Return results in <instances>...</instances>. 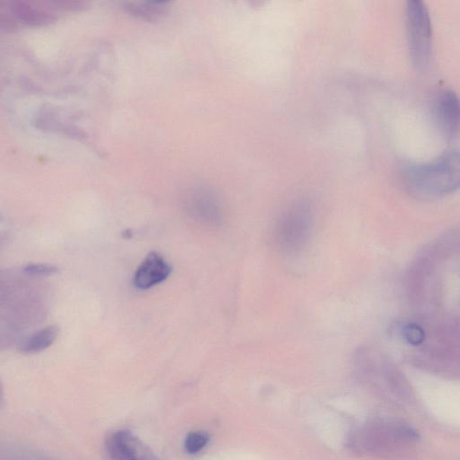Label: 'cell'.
Wrapping results in <instances>:
<instances>
[{
  "mask_svg": "<svg viewBox=\"0 0 460 460\" xmlns=\"http://www.w3.org/2000/svg\"><path fill=\"white\" fill-rule=\"evenodd\" d=\"M410 192L431 198L447 195L460 187V151L444 153L433 161L410 165L403 172Z\"/></svg>",
  "mask_w": 460,
  "mask_h": 460,
  "instance_id": "6da1fadb",
  "label": "cell"
},
{
  "mask_svg": "<svg viewBox=\"0 0 460 460\" xmlns=\"http://www.w3.org/2000/svg\"><path fill=\"white\" fill-rule=\"evenodd\" d=\"M314 221L315 211L311 201L300 199L292 202L272 225V246L283 255H297L311 240Z\"/></svg>",
  "mask_w": 460,
  "mask_h": 460,
  "instance_id": "7a4b0ae2",
  "label": "cell"
},
{
  "mask_svg": "<svg viewBox=\"0 0 460 460\" xmlns=\"http://www.w3.org/2000/svg\"><path fill=\"white\" fill-rule=\"evenodd\" d=\"M406 32L410 56L418 68L426 67L433 52V24L427 6L421 0L406 3Z\"/></svg>",
  "mask_w": 460,
  "mask_h": 460,
  "instance_id": "3957f363",
  "label": "cell"
},
{
  "mask_svg": "<svg viewBox=\"0 0 460 460\" xmlns=\"http://www.w3.org/2000/svg\"><path fill=\"white\" fill-rule=\"evenodd\" d=\"M187 208L192 217L206 227L218 228L224 224V206L211 189L202 187L192 191L187 197Z\"/></svg>",
  "mask_w": 460,
  "mask_h": 460,
  "instance_id": "277c9868",
  "label": "cell"
},
{
  "mask_svg": "<svg viewBox=\"0 0 460 460\" xmlns=\"http://www.w3.org/2000/svg\"><path fill=\"white\" fill-rule=\"evenodd\" d=\"M110 460H159L156 454L130 431H114L105 440Z\"/></svg>",
  "mask_w": 460,
  "mask_h": 460,
  "instance_id": "5b68a950",
  "label": "cell"
},
{
  "mask_svg": "<svg viewBox=\"0 0 460 460\" xmlns=\"http://www.w3.org/2000/svg\"><path fill=\"white\" fill-rule=\"evenodd\" d=\"M433 114L444 135L449 139L460 135V98L454 91L447 89L437 94Z\"/></svg>",
  "mask_w": 460,
  "mask_h": 460,
  "instance_id": "8992f818",
  "label": "cell"
},
{
  "mask_svg": "<svg viewBox=\"0 0 460 460\" xmlns=\"http://www.w3.org/2000/svg\"><path fill=\"white\" fill-rule=\"evenodd\" d=\"M173 268L158 253H149L137 268L133 284L137 289L146 290L164 283L170 276Z\"/></svg>",
  "mask_w": 460,
  "mask_h": 460,
  "instance_id": "52a82bcc",
  "label": "cell"
},
{
  "mask_svg": "<svg viewBox=\"0 0 460 460\" xmlns=\"http://www.w3.org/2000/svg\"><path fill=\"white\" fill-rule=\"evenodd\" d=\"M64 2L36 3L27 1L12 2L9 12L20 23L30 26H42L56 20L54 9H65Z\"/></svg>",
  "mask_w": 460,
  "mask_h": 460,
  "instance_id": "ba28073f",
  "label": "cell"
},
{
  "mask_svg": "<svg viewBox=\"0 0 460 460\" xmlns=\"http://www.w3.org/2000/svg\"><path fill=\"white\" fill-rule=\"evenodd\" d=\"M121 8L133 17L145 21H156L168 11V3L123 2Z\"/></svg>",
  "mask_w": 460,
  "mask_h": 460,
  "instance_id": "9c48e42d",
  "label": "cell"
},
{
  "mask_svg": "<svg viewBox=\"0 0 460 460\" xmlns=\"http://www.w3.org/2000/svg\"><path fill=\"white\" fill-rule=\"evenodd\" d=\"M59 332L58 327L50 325L28 337L20 344L18 350L27 355L43 352L54 343L58 338Z\"/></svg>",
  "mask_w": 460,
  "mask_h": 460,
  "instance_id": "30bf717a",
  "label": "cell"
},
{
  "mask_svg": "<svg viewBox=\"0 0 460 460\" xmlns=\"http://www.w3.org/2000/svg\"><path fill=\"white\" fill-rule=\"evenodd\" d=\"M211 437L205 431H192L184 440V450L189 455H196L207 447Z\"/></svg>",
  "mask_w": 460,
  "mask_h": 460,
  "instance_id": "8fae6325",
  "label": "cell"
},
{
  "mask_svg": "<svg viewBox=\"0 0 460 460\" xmlns=\"http://www.w3.org/2000/svg\"><path fill=\"white\" fill-rule=\"evenodd\" d=\"M24 272L31 276L46 277L52 276L58 272L55 266L43 264L28 265L24 267Z\"/></svg>",
  "mask_w": 460,
  "mask_h": 460,
  "instance_id": "7c38bea8",
  "label": "cell"
},
{
  "mask_svg": "<svg viewBox=\"0 0 460 460\" xmlns=\"http://www.w3.org/2000/svg\"><path fill=\"white\" fill-rule=\"evenodd\" d=\"M406 334V336H408V340L411 343H420L421 341L422 340V331L416 327H408Z\"/></svg>",
  "mask_w": 460,
  "mask_h": 460,
  "instance_id": "4fadbf2b",
  "label": "cell"
}]
</instances>
